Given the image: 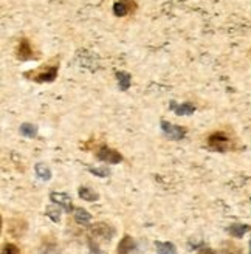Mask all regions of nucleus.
Listing matches in <instances>:
<instances>
[{
  "label": "nucleus",
  "instance_id": "3",
  "mask_svg": "<svg viewBox=\"0 0 251 254\" xmlns=\"http://www.w3.org/2000/svg\"><path fill=\"white\" fill-rule=\"evenodd\" d=\"M90 233L95 239H99V240H106V242H109V240L114 239L115 236V230H114V226H110L107 223H103V222H99V223H95L92 228H90Z\"/></svg>",
  "mask_w": 251,
  "mask_h": 254
},
{
  "label": "nucleus",
  "instance_id": "4",
  "mask_svg": "<svg viewBox=\"0 0 251 254\" xmlns=\"http://www.w3.org/2000/svg\"><path fill=\"white\" fill-rule=\"evenodd\" d=\"M161 130L165 133L168 138L174 139V141H180L186 136V129L182 126H177V124H172V123H168V121H161Z\"/></svg>",
  "mask_w": 251,
  "mask_h": 254
},
{
  "label": "nucleus",
  "instance_id": "20",
  "mask_svg": "<svg viewBox=\"0 0 251 254\" xmlns=\"http://www.w3.org/2000/svg\"><path fill=\"white\" fill-rule=\"evenodd\" d=\"M2 254H20V251H19V248H17L16 245H12V244H6V245L3 247V251H2Z\"/></svg>",
  "mask_w": 251,
  "mask_h": 254
},
{
  "label": "nucleus",
  "instance_id": "6",
  "mask_svg": "<svg viewBox=\"0 0 251 254\" xmlns=\"http://www.w3.org/2000/svg\"><path fill=\"white\" fill-rule=\"evenodd\" d=\"M50 200L53 201V205L61 206L65 212L74 211L73 203H71V198H70V195L65 194V192H52V194H50Z\"/></svg>",
  "mask_w": 251,
  "mask_h": 254
},
{
  "label": "nucleus",
  "instance_id": "21",
  "mask_svg": "<svg viewBox=\"0 0 251 254\" xmlns=\"http://www.w3.org/2000/svg\"><path fill=\"white\" fill-rule=\"evenodd\" d=\"M89 247H90V254H106L104 251L99 250V248H98V245H95V244L92 242V240L89 242Z\"/></svg>",
  "mask_w": 251,
  "mask_h": 254
},
{
  "label": "nucleus",
  "instance_id": "16",
  "mask_svg": "<svg viewBox=\"0 0 251 254\" xmlns=\"http://www.w3.org/2000/svg\"><path fill=\"white\" fill-rule=\"evenodd\" d=\"M127 0H115L114 3V14L117 17H124L129 12V5L126 3Z\"/></svg>",
  "mask_w": 251,
  "mask_h": 254
},
{
  "label": "nucleus",
  "instance_id": "24",
  "mask_svg": "<svg viewBox=\"0 0 251 254\" xmlns=\"http://www.w3.org/2000/svg\"><path fill=\"white\" fill-rule=\"evenodd\" d=\"M250 254H251V240H250Z\"/></svg>",
  "mask_w": 251,
  "mask_h": 254
},
{
  "label": "nucleus",
  "instance_id": "14",
  "mask_svg": "<svg viewBox=\"0 0 251 254\" xmlns=\"http://www.w3.org/2000/svg\"><path fill=\"white\" fill-rule=\"evenodd\" d=\"M34 169H36V175L39 177L41 180L48 182L50 179H52V169H50L45 163H37Z\"/></svg>",
  "mask_w": 251,
  "mask_h": 254
},
{
  "label": "nucleus",
  "instance_id": "19",
  "mask_svg": "<svg viewBox=\"0 0 251 254\" xmlns=\"http://www.w3.org/2000/svg\"><path fill=\"white\" fill-rule=\"evenodd\" d=\"M89 171L93 175L99 177V179H106V177L110 175V169H107V168H89Z\"/></svg>",
  "mask_w": 251,
  "mask_h": 254
},
{
  "label": "nucleus",
  "instance_id": "1",
  "mask_svg": "<svg viewBox=\"0 0 251 254\" xmlns=\"http://www.w3.org/2000/svg\"><path fill=\"white\" fill-rule=\"evenodd\" d=\"M25 76H31L30 79L36 81V82H53L58 76V65H52L47 68H37L34 71H27Z\"/></svg>",
  "mask_w": 251,
  "mask_h": 254
},
{
  "label": "nucleus",
  "instance_id": "5",
  "mask_svg": "<svg viewBox=\"0 0 251 254\" xmlns=\"http://www.w3.org/2000/svg\"><path fill=\"white\" fill-rule=\"evenodd\" d=\"M96 157H98V160H101L107 164H118L123 161V157H121L120 152H117L115 149H110L107 146L99 147L96 152Z\"/></svg>",
  "mask_w": 251,
  "mask_h": 254
},
{
  "label": "nucleus",
  "instance_id": "10",
  "mask_svg": "<svg viewBox=\"0 0 251 254\" xmlns=\"http://www.w3.org/2000/svg\"><path fill=\"white\" fill-rule=\"evenodd\" d=\"M118 254H130L135 250V242L130 236H124L118 244Z\"/></svg>",
  "mask_w": 251,
  "mask_h": 254
},
{
  "label": "nucleus",
  "instance_id": "17",
  "mask_svg": "<svg viewBox=\"0 0 251 254\" xmlns=\"http://www.w3.org/2000/svg\"><path fill=\"white\" fill-rule=\"evenodd\" d=\"M20 135L27 136V138H36V135H37V126H34L31 123H23L20 126Z\"/></svg>",
  "mask_w": 251,
  "mask_h": 254
},
{
  "label": "nucleus",
  "instance_id": "7",
  "mask_svg": "<svg viewBox=\"0 0 251 254\" xmlns=\"http://www.w3.org/2000/svg\"><path fill=\"white\" fill-rule=\"evenodd\" d=\"M33 58H34V55H33V48H31L30 42L27 39H20L19 48H17V59H20V61H30Z\"/></svg>",
  "mask_w": 251,
  "mask_h": 254
},
{
  "label": "nucleus",
  "instance_id": "23",
  "mask_svg": "<svg viewBox=\"0 0 251 254\" xmlns=\"http://www.w3.org/2000/svg\"><path fill=\"white\" fill-rule=\"evenodd\" d=\"M42 254H58V251H56L55 247H47V248L42 251Z\"/></svg>",
  "mask_w": 251,
  "mask_h": 254
},
{
  "label": "nucleus",
  "instance_id": "12",
  "mask_svg": "<svg viewBox=\"0 0 251 254\" xmlns=\"http://www.w3.org/2000/svg\"><path fill=\"white\" fill-rule=\"evenodd\" d=\"M117 81H118V87L121 92L129 90V87L132 84V76L127 71H118L117 73Z\"/></svg>",
  "mask_w": 251,
  "mask_h": 254
},
{
  "label": "nucleus",
  "instance_id": "13",
  "mask_svg": "<svg viewBox=\"0 0 251 254\" xmlns=\"http://www.w3.org/2000/svg\"><path fill=\"white\" fill-rule=\"evenodd\" d=\"M155 250L157 254H177V247L171 242H160V240H157Z\"/></svg>",
  "mask_w": 251,
  "mask_h": 254
},
{
  "label": "nucleus",
  "instance_id": "22",
  "mask_svg": "<svg viewBox=\"0 0 251 254\" xmlns=\"http://www.w3.org/2000/svg\"><path fill=\"white\" fill-rule=\"evenodd\" d=\"M197 254H216V251L212 248H200Z\"/></svg>",
  "mask_w": 251,
  "mask_h": 254
},
{
  "label": "nucleus",
  "instance_id": "18",
  "mask_svg": "<svg viewBox=\"0 0 251 254\" xmlns=\"http://www.w3.org/2000/svg\"><path fill=\"white\" fill-rule=\"evenodd\" d=\"M45 212H47V217H48V219H52L55 223H58V222L61 220V209H59V208L56 209L55 206H48Z\"/></svg>",
  "mask_w": 251,
  "mask_h": 254
},
{
  "label": "nucleus",
  "instance_id": "2",
  "mask_svg": "<svg viewBox=\"0 0 251 254\" xmlns=\"http://www.w3.org/2000/svg\"><path fill=\"white\" fill-rule=\"evenodd\" d=\"M208 147L214 152H227L230 149V138L225 133H212L208 138Z\"/></svg>",
  "mask_w": 251,
  "mask_h": 254
},
{
  "label": "nucleus",
  "instance_id": "11",
  "mask_svg": "<svg viewBox=\"0 0 251 254\" xmlns=\"http://www.w3.org/2000/svg\"><path fill=\"white\" fill-rule=\"evenodd\" d=\"M250 230H251V226H250V225L233 223V225H230V228H228V233H230L233 237H236V239H241V237H244Z\"/></svg>",
  "mask_w": 251,
  "mask_h": 254
},
{
  "label": "nucleus",
  "instance_id": "9",
  "mask_svg": "<svg viewBox=\"0 0 251 254\" xmlns=\"http://www.w3.org/2000/svg\"><path fill=\"white\" fill-rule=\"evenodd\" d=\"M73 217H74V222L78 225H89L90 220H92V214L89 211H85L82 208H74L73 211Z\"/></svg>",
  "mask_w": 251,
  "mask_h": 254
},
{
  "label": "nucleus",
  "instance_id": "15",
  "mask_svg": "<svg viewBox=\"0 0 251 254\" xmlns=\"http://www.w3.org/2000/svg\"><path fill=\"white\" fill-rule=\"evenodd\" d=\"M78 194L84 201H96L99 198L98 192H95V190H92L90 188H85V186H81L78 189Z\"/></svg>",
  "mask_w": 251,
  "mask_h": 254
},
{
  "label": "nucleus",
  "instance_id": "8",
  "mask_svg": "<svg viewBox=\"0 0 251 254\" xmlns=\"http://www.w3.org/2000/svg\"><path fill=\"white\" fill-rule=\"evenodd\" d=\"M171 109L177 113L180 117H189L195 112V106L191 104V103H182V104H177V103H171Z\"/></svg>",
  "mask_w": 251,
  "mask_h": 254
}]
</instances>
